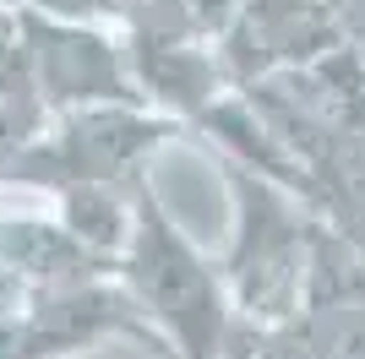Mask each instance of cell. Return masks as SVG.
<instances>
[{
  "instance_id": "obj_1",
  "label": "cell",
  "mask_w": 365,
  "mask_h": 359,
  "mask_svg": "<svg viewBox=\"0 0 365 359\" xmlns=\"http://www.w3.org/2000/svg\"><path fill=\"white\" fill-rule=\"evenodd\" d=\"M115 278L131 294V305L148 316V327L164 338L169 359H229L240 338V316L229 305L224 272L180 234L153 185L131 196Z\"/></svg>"
},
{
  "instance_id": "obj_2",
  "label": "cell",
  "mask_w": 365,
  "mask_h": 359,
  "mask_svg": "<svg viewBox=\"0 0 365 359\" xmlns=\"http://www.w3.org/2000/svg\"><path fill=\"white\" fill-rule=\"evenodd\" d=\"M235 191V245L218 261L235 316H245L251 332L289 327L300 311V288L311 283V256H317V224H305L300 207L284 185L262 180L257 169L218 158Z\"/></svg>"
}]
</instances>
